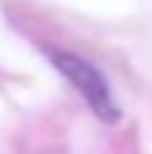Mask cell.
Returning <instances> with one entry per match:
<instances>
[{
	"label": "cell",
	"mask_w": 152,
	"mask_h": 154,
	"mask_svg": "<svg viewBox=\"0 0 152 154\" xmlns=\"http://www.w3.org/2000/svg\"><path fill=\"white\" fill-rule=\"evenodd\" d=\"M49 57H52V63H55V69L66 77L69 83H72V88L86 100V106L95 111L98 120L115 123V120L121 117L118 103H115L112 91H109L106 77L98 72L89 60L72 54V51H49Z\"/></svg>",
	"instance_id": "cell-1"
}]
</instances>
